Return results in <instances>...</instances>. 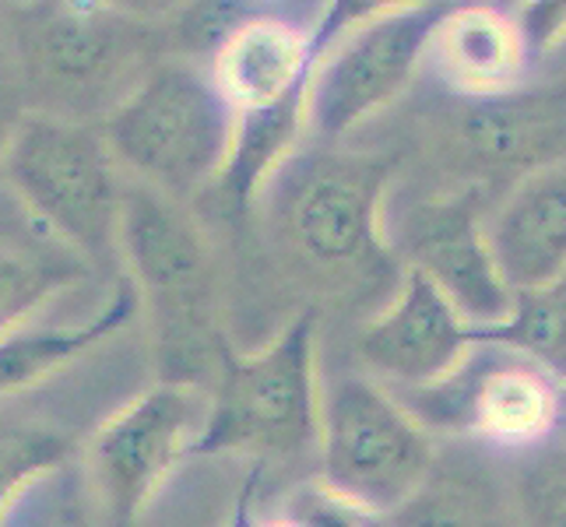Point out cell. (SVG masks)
Segmentation results:
<instances>
[{
	"label": "cell",
	"instance_id": "d4e9b609",
	"mask_svg": "<svg viewBox=\"0 0 566 527\" xmlns=\"http://www.w3.org/2000/svg\"><path fill=\"white\" fill-rule=\"evenodd\" d=\"M514 22L528 43L532 64H549L566 46V0H521Z\"/></svg>",
	"mask_w": 566,
	"mask_h": 527
},
{
	"label": "cell",
	"instance_id": "7c38bea8",
	"mask_svg": "<svg viewBox=\"0 0 566 527\" xmlns=\"http://www.w3.org/2000/svg\"><path fill=\"white\" fill-rule=\"evenodd\" d=\"M443 141L472 187H511L549 162L566 159V74L528 77L496 95H458L443 120Z\"/></svg>",
	"mask_w": 566,
	"mask_h": 527
},
{
	"label": "cell",
	"instance_id": "6da1fadb",
	"mask_svg": "<svg viewBox=\"0 0 566 527\" xmlns=\"http://www.w3.org/2000/svg\"><path fill=\"white\" fill-rule=\"evenodd\" d=\"M387 198L390 162L335 145H300L253 208L292 267L327 288H356L405 271L384 236Z\"/></svg>",
	"mask_w": 566,
	"mask_h": 527
},
{
	"label": "cell",
	"instance_id": "83f0119b",
	"mask_svg": "<svg viewBox=\"0 0 566 527\" xmlns=\"http://www.w3.org/2000/svg\"><path fill=\"white\" fill-rule=\"evenodd\" d=\"M25 113L29 109H25L22 92H18V85H14V77L11 82H0V172H4L8 148L14 141V130H18V124H22Z\"/></svg>",
	"mask_w": 566,
	"mask_h": 527
},
{
	"label": "cell",
	"instance_id": "d6a6232c",
	"mask_svg": "<svg viewBox=\"0 0 566 527\" xmlns=\"http://www.w3.org/2000/svg\"><path fill=\"white\" fill-rule=\"evenodd\" d=\"M11 4H25V0H11Z\"/></svg>",
	"mask_w": 566,
	"mask_h": 527
},
{
	"label": "cell",
	"instance_id": "cb8c5ba5",
	"mask_svg": "<svg viewBox=\"0 0 566 527\" xmlns=\"http://www.w3.org/2000/svg\"><path fill=\"white\" fill-rule=\"evenodd\" d=\"M422 4H440V0H324L317 25L310 32V50L317 56L324 46H331L348 29L377 22V18L405 11V8H422Z\"/></svg>",
	"mask_w": 566,
	"mask_h": 527
},
{
	"label": "cell",
	"instance_id": "e0dca14e",
	"mask_svg": "<svg viewBox=\"0 0 566 527\" xmlns=\"http://www.w3.org/2000/svg\"><path fill=\"white\" fill-rule=\"evenodd\" d=\"M138 292H134L130 278L120 275L109 292V299L99 306V314L82 324H61V327H43V324H25L11 330L8 338H0V398L29 390L32 383L53 377L56 369H64L77 356H85L99 341L116 335L138 309Z\"/></svg>",
	"mask_w": 566,
	"mask_h": 527
},
{
	"label": "cell",
	"instance_id": "f1b7e54d",
	"mask_svg": "<svg viewBox=\"0 0 566 527\" xmlns=\"http://www.w3.org/2000/svg\"><path fill=\"white\" fill-rule=\"evenodd\" d=\"M11 0H0V82H11Z\"/></svg>",
	"mask_w": 566,
	"mask_h": 527
},
{
	"label": "cell",
	"instance_id": "30bf717a",
	"mask_svg": "<svg viewBox=\"0 0 566 527\" xmlns=\"http://www.w3.org/2000/svg\"><path fill=\"white\" fill-rule=\"evenodd\" d=\"M211 390L159 380L92 433L85 467L109 527H130L163 489L180 457L198 451Z\"/></svg>",
	"mask_w": 566,
	"mask_h": 527
},
{
	"label": "cell",
	"instance_id": "1f68e13d",
	"mask_svg": "<svg viewBox=\"0 0 566 527\" xmlns=\"http://www.w3.org/2000/svg\"><path fill=\"white\" fill-rule=\"evenodd\" d=\"M549 64H556V71H559V74H566V46H563V50H559V53L553 56Z\"/></svg>",
	"mask_w": 566,
	"mask_h": 527
},
{
	"label": "cell",
	"instance_id": "277c9868",
	"mask_svg": "<svg viewBox=\"0 0 566 527\" xmlns=\"http://www.w3.org/2000/svg\"><path fill=\"white\" fill-rule=\"evenodd\" d=\"M0 183L39 232L88 267L120 261L127 172L103 127L25 113L8 148Z\"/></svg>",
	"mask_w": 566,
	"mask_h": 527
},
{
	"label": "cell",
	"instance_id": "ba28073f",
	"mask_svg": "<svg viewBox=\"0 0 566 527\" xmlns=\"http://www.w3.org/2000/svg\"><path fill=\"white\" fill-rule=\"evenodd\" d=\"M395 394L429 433L472 436L511 454L559 436L563 383L500 345L475 341L437 383Z\"/></svg>",
	"mask_w": 566,
	"mask_h": 527
},
{
	"label": "cell",
	"instance_id": "8fae6325",
	"mask_svg": "<svg viewBox=\"0 0 566 527\" xmlns=\"http://www.w3.org/2000/svg\"><path fill=\"white\" fill-rule=\"evenodd\" d=\"M485 204L479 187H458L384 208V236L405 271L433 282L472 327L500 324L514 309L517 292L500 275Z\"/></svg>",
	"mask_w": 566,
	"mask_h": 527
},
{
	"label": "cell",
	"instance_id": "9c48e42d",
	"mask_svg": "<svg viewBox=\"0 0 566 527\" xmlns=\"http://www.w3.org/2000/svg\"><path fill=\"white\" fill-rule=\"evenodd\" d=\"M447 4L384 14L324 46L306 74V138L342 145L353 130L395 106L426 67L429 39Z\"/></svg>",
	"mask_w": 566,
	"mask_h": 527
},
{
	"label": "cell",
	"instance_id": "5bb4252c",
	"mask_svg": "<svg viewBox=\"0 0 566 527\" xmlns=\"http://www.w3.org/2000/svg\"><path fill=\"white\" fill-rule=\"evenodd\" d=\"M493 257L514 292L566 275V159L506 187L485 214Z\"/></svg>",
	"mask_w": 566,
	"mask_h": 527
},
{
	"label": "cell",
	"instance_id": "52a82bcc",
	"mask_svg": "<svg viewBox=\"0 0 566 527\" xmlns=\"http://www.w3.org/2000/svg\"><path fill=\"white\" fill-rule=\"evenodd\" d=\"M321 482L366 514H398L437 467L433 433L401 398L366 373H342L324 383Z\"/></svg>",
	"mask_w": 566,
	"mask_h": 527
},
{
	"label": "cell",
	"instance_id": "4316f807",
	"mask_svg": "<svg viewBox=\"0 0 566 527\" xmlns=\"http://www.w3.org/2000/svg\"><path fill=\"white\" fill-rule=\"evenodd\" d=\"M106 8H113L116 14L134 18V22H145V25H166L172 14H177L187 0H103Z\"/></svg>",
	"mask_w": 566,
	"mask_h": 527
},
{
	"label": "cell",
	"instance_id": "8992f818",
	"mask_svg": "<svg viewBox=\"0 0 566 527\" xmlns=\"http://www.w3.org/2000/svg\"><path fill=\"white\" fill-rule=\"evenodd\" d=\"M317 338V309H306L258 351L240 356L226 345L211 383L208 425L193 454L317 457L324 401Z\"/></svg>",
	"mask_w": 566,
	"mask_h": 527
},
{
	"label": "cell",
	"instance_id": "2e32d148",
	"mask_svg": "<svg viewBox=\"0 0 566 527\" xmlns=\"http://www.w3.org/2000/svg\"><path fill=\"white\" fill-rule=\"evenodd\" d=\"M314 64L310 25L296 14H264L229 39L211 74L237 109L282 103L306 88Z\"/></svg>",
	"mask_w": 566,
	"mask_h": 527
},
{
	"label": "cell",
	"instance_id": "f546056e",
	"mask_svg": "<svg viewBox=\"0 0 566 527\" xmlns=\"http://www.w3.org/2000/svg\"><path fill=\"white\" fill-rule=\"evenodd\" d=\"M247 527H300L296 520H289L285 514H279V517H261V520H253V524H247Z\"/></svg>",
	"mask_w": 566,
	"mask_h": 527
},
{
	"label": "cell",
	"instance_id": "603a6c76",
	"mask_svg": "<svg viewBox=\"0 0 566 527\" xmlns=\"http://www.w3.org/2000/svg\"><path fill=\"white\" fill-rule=\"evenodd\" d=\"M71 443L43 425H0V520L29 485L61 467ZM4 527V524H0Z\"/></svg>",
	"mask_w": 566,
	"mask_h": 527
},
{
	"label": "cell",
	"instance_id": "484cf974",
	"mask_svg": "<svg viewBox=\"0 0 566 527\" xmlns=\"http://www.w3.org/2000/svg\"><path fill=\"white\" fill-rule=\"evenodd\" d=\"M282 514L300 527H366V520L374 517L359 510L356 503H348L345 496H338L335 489H327L324 482L300 489Z\"/></svg>",
	"mask_w": 566,
	"mask_h": 527
},
{
	"label": "cell",
	"instance_id": "ffe728a7",
	"mask_svg": "<svg viewBox=\"0 0 566 527\" xmlns=\"http://www.w3.org/2000/svg\"><path fill=\"white\" fill-rule=\"evenodd\" d=\"M472 338L514 351L566 387V275L542 288L517 292L511 314L500 324L472 327Z\"/></svg>",
	"mask_w": 566,
	"mask_h": 527
},
{
	"label": "cell",
	"instance_id": "9a60e30c",
	"mask_svg": "<svg viewBox=\"0 0 566 527\" xmlns=\"http://www.w3.org/2000/svg\"><path fill=\"white\" fill-rule=\"evenodd\" d=\"M426 71L454 95L475 99L528 82L532 53L514 14L490 4H461L440 14L429 39Z\"/></svg>",
	"mask_w": 566,
	"mask_h": 527
},
{
	"label": "cell",
	"instance_id": "7402d4cb",
	"mask_svg": "<svg viewBox=\"0 0 566 527\" xmlns=\"http://www.w3.org/2000/svg\"><path fill=\"white\" fill-rule=\"evenodd\" d=\"M511 506L521 527H566V436L517 454Z\"/></svg>",
	"mask_w": 566,
	"mask_h": 527
},
{
	"label": "cell",
	"instance_id": "7a4b0ae2",
	"mask_svg": "<svg viewBox=\"0 0 566 527\" xmlns=\"http://www.w3.org/2000/svg\"><path fill=\"white\" fill-rule=\"evenodd\" d=\"M169 56L159 25L116 14L103 0L11 4L14 85L29 113L103 127Z\"/></svg>",
	"mask_w": 566,
	"mask_h": 527
},
{
	"label": "cell",
	"instance_id": "5b68a950",
	"mask_svg": "<svg viewBox=\"0 0 566 527\" xmlns=\"http://www.w3.org/2000/svg\"><path fill=\"white\" fill-rule=\"evenodd\" d=\"M232 130L237 106L214 82L211 67L184 56H163L103 124L127 180L184 204L219 183Z\"/></svg>",
	"mask_w": 566,
	"mask_h": 527
},
{
	"label": "cell",
	"instance_id": "d6986e66",
	"mask_svg": "<svg viewBox=\"0 0 566 527\" xmlns=\"http://www.w3.org/2000/svg\"><path fill=\"white\" fill-rule=\"evenodd\" d=\"M306 88L289 95L282 103L258 106V109H237V130H232V148L226 169L219 176V193L226 204L253 208L258 193L271 180L292 151L300 148L306 134Z\"/></svg>",
	"mask_w": 566,
	"mask_h": 527
},
{
	"label": "cell",
	"instance_id": "3957f363",
	"mask_svg": "<svg viewBox=\"0 0 566 527\" xmlns=\"http://www.w3.org/2000/svg\"><path fill=\"white\" fill-rule=\"evenodd\" d=\"M120 261L148 309L155 359L169 383L211 390L226 341L219 335V271L198 219L184 201L127 183Z\"/></svg>",
	"mask_w": 566,
	"mask_h": 527
},
{
	"label": "cell",
	"instance_id": "ac0fdd59",
	"mask_svg": "<svg viewBox=\"0 0 566 527\" xmlns=\"http://www.w3.org/2000/svg\"><path fill=\"white\" fill-rule=\"evenodd\" d=\"M88 264L46 232L0 229V338L32 324L50 299L88 275Z\"/></svg>",
	"mask_w": 566,
	"mask_h": 527
},
{
	"label": "cell",
	"instance_id": "4dcf8cb0",
	"mask_svg": "<svg viewBox=\"0 0 566 527\" xmlns=\"http://www.w3.org/2000/svg\"><path fill=\"white\" fill-rule=\"evenodd\" d=\"M559 436H566V387H563V404H559Z\"/></svg>",
	"mask_w": 566,
	"mask_h": 527
},
{
	"label": "cell",
	"instance_id": "44dd1931",
	"mask_svg": "<svg viewBox=\"0 0 566 527\" xmlns=\"http://www.w3.org/2000/svg\"><path fill=\"white\" fill-rule=\"evenodd\" d=\"M264 14H296L310 25V32L317 25V11L303 8L300 0H187L163 25L169 56L211 67L229 39Z\"/></svg>",
	"mask_w": 566,
	"mask_h": 527
},
{
	"label": "cell",
	"instance_id": "4fadbf2b",
	"mask_svg": "<svg viewBox=\"0 0 566 527\" xmlns=\"http://www.w3.org/2000/svg\"><path fill=\"white\" fill-rule=\"evenodd\" d=\"M472 348V324L419 271H405L401 285L356 335L363 373L390 390L437 383Z\"/></svg>",
	"mask_w": 566,
	"mask_h": 527
}]
</instances>
